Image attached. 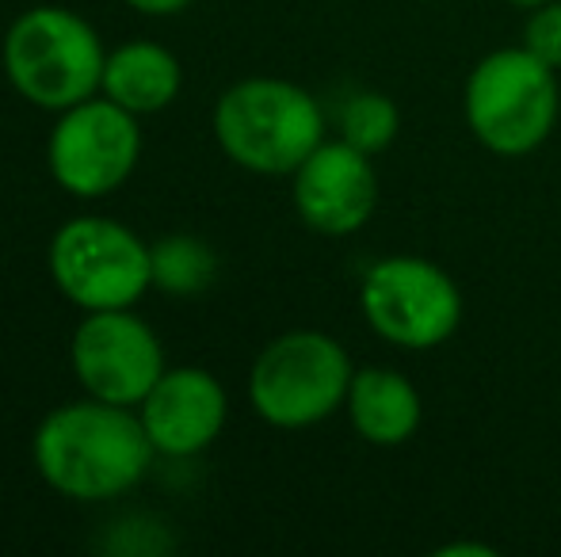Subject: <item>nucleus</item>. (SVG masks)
Returning <instances> with one entry per match:
<instances>
[{
    "label": "nucleus",
    "mask_w": 561,
    "mask_h": 557,
    "mask_svg": "<svg viewBox=\"0 0 561 557\" xmlns=\"http://www.w3.org/2000/svg\"><path fill=\"white\" fill-rule=\"evenodd\" d=\"M524 46L550 69H561V0L531 8L524 27Z\"/></svg>",
    "instance_id": "16"
},
{
    "label": "nucleus",
    "mask_w": 561,
    "mask_h": 557,
    "mask_svg": "<svg viewBox=\"0 0 561 557\" xmlns=\"http://www.w3.org/2000/svg\"><path fill=\"white\" fill-rule=\"evenodd\" d=\"M359 310L386 344L428 351L462 325V290L424 256H386L359 282Z\"/></svg>",
    "instance_id": "7"
},
{
    "label": "nucleus",
    "mask_w": 561,
    "mask_h": 557,
    "mask_svg": "<svg viewBox=\"0 0 561 557\" xmlns=\"http://www.w3.org/2000/svg\"><path fill=\"white\" fill-rule=\"evenodd\" d=\"M226 390L203 367H164L157 386L141 402V423L157 454L192 459L207 451L226 428Z\"/></svg>",
    "instance_id": "11"
},
{
    "label": "nucleus",
    "mask_w": 561,
    "mask_h": 557,
    "mask_svg": "<svg viewBox=\"0 0 561 557\" xmlns=\"http://www.w3.org/2000/svg\"><path fill=\"white\" fill-rule=\"evenodd\" d=\"M126 4L141 15H176V12H184L192 0H126Z\"/></svg>",
    "instance_id": "17"
},
{
    "label": "nucleus",
    "mask_w": 561,
    "mask_h": 557,
    "mask_svg": "<svg viewBox=\"0 0 561 557\" xmlns=\"http://www.w3.org/2000/svg\"><path fill=\"white\" fill-rule=\"evenodd\" d=\"M153 443L130 405L89 397L54 409L35 431V466L69 500H112L130 492L153 466Z\"/></svg>",
    "instance_id": "1"
},
{
    "label": "nucleus",
    "mask_w": 561,
    "mask_h": 557,
    "mask_svg": "<svg viewBox=\"0 0 561 557\" xmlns=\"http://www.w3.org/2000/svg\"><path fill=\"white\" fill-rule=\"evenodd\" d=\"M180 84H184V73H180L176 54L138 38L107 54L100 92L130 115H157L180 96Z\"/></svg>",
    "instance_id": "13"
},
{
    "label": "nucleus",
    "mask_w": 561,
    "mask_h": 557,
    "mask_svg": "<svg viewBox=\"0 0 561 557\" xmlns=\"http://www.w3.org/2000/svg\"><path fill=\"white\" fill-rule=\"evenodd\" d=\"M149 268H153V287L164 294L192 298L215 282L218 276V256L207 241L187 237H161L157 245H149Z\"/></svg>",
    "instance_id": "14"
},
{
    "label": "nucleus",
    "mask_w": 561,
    "mask_h": 557,
    "mask_svg": "<svg viewBox=\"0 0 561 557\" xmlns=\"http://www.w3.org/2000/svg\"><path fill=\"white\" fill-rule=\"evenodd\" d=\"M398 127H401L398 104L390 96H382V92H355L344 104V112H340V138L347 146L363 149L367 156L382 153L398 138Z\"/></svg>",
    "instance_id": "15"
},
{
    "label": "nucleus",
    "mask_w": 561,
    "mask_h": 557,
    "mask_svg": "<svg viewBox=\"0 0 561 557\" xmlns=\"http://www.w3.org/2000/svg\"><path fill=\"white\" fill-rule=\"evenodd\" d=\"M355 367L329 333H283L249 371V402L272 428H313L347 402Z\"/></svg>",
    "instance_id": "5"
},
{
    "label": "nucleus",
    "mask_w": 561,
    "mask_h": 557,
    "mask_svg": "<svg viewBox=\"0 0 561 557\" xmlns=\"http://www.w3.org/2000/svg\"><path fill=\"white\" fill-rule=\"evenodd\" d=\"M508 4H516V8H539V4H547V0H508Z\"/></svg>",
    "instance_id": "19"
},
{
    "label": "nucleus",
    "mask_w": 561,
    "mask_h": 557,
    "mask_svg": "<svg viewBox=\"0 0 561 557\" xmlns=\"http://www.w3.org/2000/svg\"><path fill=\"white\" fill-rule=\"evenodd\" d=\"M215 138L237 169L256 176H295L325 141V115L306 89L279 77H249L222 92Z\"/></svg>",
    "instance_id": "2"
},
{
    "label": "nucleus",
    "mask_w": 561,
    "mask_h": 557,
    "mask_svg": "<svg viewBox=\"0 0 561 557\" xmlns=\"http://www.w3.org/2000/svg\"><path fill=\"white\" fill-rule=\"evenodd\" d=\"M378 207V176L363 149L321 141L295 169V210L313 233L347 237L370 222Z\"/></svg>",
    "instance_id": "10"
},
{
    "label": "nucleus",
    "mask_w": 561,
    "mask_h": 557,
    "mask_svg": "<svg viewBox=\"0 0 561 557\" xmlns=\"http://www.w3.org/2000/svg\"><path fill=\"white\" fill-rule=\"evenodd\" d=\"M347 420L375 446H401L421 428V394L393 367H363L347 386Z\"/></svg>",
    "instance_id": "12"
},
{
    "label": "nucleus",
    "mask_w": 561,
    "mask_h": 557,
    "mask_svg": "<svg viewBox=\"0 0 561 557\" xmlns=\"http://www.w3.org/2000/svg\"><path fill=\"white\" fill-rule=\"evenodd\" d=\"M69 363L89 397L112 405H141L164 374V351L138 313L92 310L73 328Z\"/></svg>",
    "instance_id": "9"
},
{
    "label": "nucleus",
    "mask_w": 561,
    "mask_h": 557,
    "mask_svg": "<svg viewBox=\"0 0 561 557\" xmlns=\"http://www.w3.org/2000/svg\"><path fill=\"white\" fill-rule=\"evenodd\" d=\"M141 153L138 115L118 107L115 100H84L61 112L46 146L50 176L61 192L77 199H104L126 184Z\"/></svg>",
    "instance_id": "8"
},
{
    "label": "nucleus",
    "mask_w": 561,
    "mask_h": 557,
    "mask_svg": "<svg viewBox=\"0 0 561 557\" xmlns=\"http://www.w3.org/2000/svg\"><path fill=\"white\" fill-rule=\"evenodd\" d=\"M439 557H466V554H473V557H496L493 546H473V543H455V546H444V550H436Z\"/></svg>",
    "instance_id": "18"
},
{
    "label": "nucleus",
    "mask_w": 561,
    "mask_h": 557,
    "mask_svg": "<svg viewBox=\"0 0 561 557\" xmlns=\"http://www.w3.org/2000/svg\"><path fill=\"white\" fill-rule=\"evenodd\" d=\"M104 43L84 15L69 8H31L4 35V73L27 104L69 112L104 84Z\"/></svg>",
    "instance_id": "3"
},
{
    "label": "nucleus",
    "mask_w": 561,
    "mask_h": 557,
    "mask_svg": "<svg viewBox=\"0 0 561 557\" xmlns=\"http://www.w3.org/2000/svg\"><path fill=\"white\" fill-rule=\"evenodd\" d=\"M54 287L92 310H130L149 287V248L115 218H69L50 241Z\"/></svg>",
    "instance_id": "6"
},
{
    "label": "nucleus",
    "mask_w": 561,
    "mask_h": 557,
    "mask_svg": "<svg viewBox=\"0 0 561 557\" xmlns=\"http://www.w3.org/2000/svg\"><path fill=\"white\" fill-rule=\"evenodd\" d=\"M462 107L473 138L489 153L527 156L558 123V69L539 61L527 46L493 50L473 66Z\"/></svg>",
    "instance_id": "4"
}]
</instances>
